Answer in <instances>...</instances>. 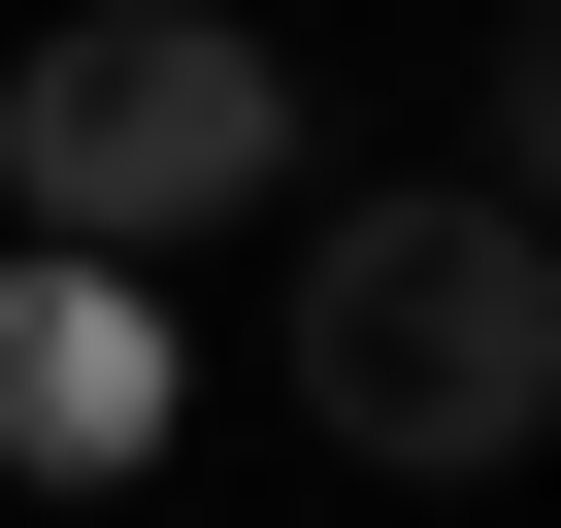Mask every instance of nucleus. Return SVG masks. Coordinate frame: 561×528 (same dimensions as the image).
<instances>
[{
	"label": "nucleus",
	"mask_w": 561,
	"mask_h": 528,
	"mask_svg": "<svg viewBox=\"0 0 561 528\" xmlns=\"http://www.w3.org/2000/svg\"><path fill=\"white\" fill-rule=\"evenodd\" d=\"M298 429L331 462H430V495L528 462L561 429V231L462 198V165L430 198H298Z\"/></svg>",
	"instance_id": "f257e3e1"
},
{
	"label": "nucleus",
	"mask_w": 561,
	"mask_h": 528,
	"mask_svg": "<svg viewBox=\"0 0 561 528\" xmlns=\"http://www.w3.org/2000/svg\"><path fill=\"white\" fill-rule=\"evenodd\" d=\"M0 198L67 264H165V231H264L298 198V67L231 34V0H100V34L0 67Z\"/></svg>",
	"instance_id": "f03ea898"
},
{
	"label": "nucleus",
	"mask_w": 561,
	"mask_h": 528,
	"mask_svg": "<svg viewBox=\"0 0 561 528\" xmlns=\"http://www.w3.org/2000/svg\"><path fill=\"white\" fill-rule=\"evenodd\" d=\"M0 462H34V495H133L165 462V298H133V264H0Z\"/></svg>",
	"instance_id": "7ed1b4c3"
}]
</instances>
